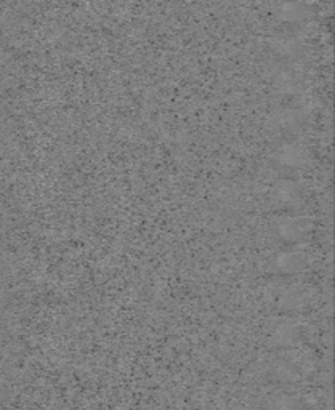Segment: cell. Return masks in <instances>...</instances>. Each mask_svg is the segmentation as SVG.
Masks as SVG:
<instances>
[{"instance_id":"6da1fadb","label":"cell","mask_w":335,"mask_h":410,"mask_svg":"<svg viewBox=\"0 0 335 410\" xmlns=\"http://www.w3.org/2000/svg\"><path fill=\"white\" fill-rule=\"evenodd\" d=\"M306 153L303 151L302 148H298L295 145H290V146H285L282 148L281 151H279V160L285 165L289 167H300L303 165L305 160H306Z\"/></svg>"},{"instance_id":"7a4b0ae2","label":"cell","mask_w":335,"mask_h":410,"mask_svg":"<svg viewBox=\"0 0 335 410\" xmlns=\"http://www.w3.org/2000/svg\"><path fill=\"white\" fill-rule=\"evenodd\" d=\"M298 114L295 111H282L278 114V125L282 127V130H290L297 125Z\"/></svg>"},{"instance_id":"3957f363","label":"cell","mask_w":335,"mask_h":410,"mask_svg":"<svg viewBox=\"0 0 335 410\" xmlns=\"http://www.w3.org/2000/svg\"><path fill=\"white\" fill-rule=\"evenodd\" d=\"M279 264H281V268L287 271H297L302 266V259L295 254H287V255H281V263Z\"/></svg>"},{"instance_id":"277c9868","label":"cell","mask_w":335,"mask_h":410,"mask_svg":"<svg viewBox=\"0 0 335 410\" xmlns=\"http://www.w3.org/2000/svg\"><path fill=\"white\" fill-rule=\"evenodd\" d=\"M298 49H300L298 42L295 39H290V37H284L281 45L278 47L279 53H282V54H297Z\"/></svg>"},{"instance_id":"5b68a950","label":"cell","mask_w":335,"mask_h":410,"mask_svg":"<svg viewBox=\"0 0 335 410\" xmlns=\"http://www.w3.org/2000/svg\"><path fill=\"white\" fill-rule=\"evenodd\" d=\"M303 229L305 228L302 226V223H300V221H297V223L290 221V223H287L285 226H284V234L290 236V237H297V236L302 234Z\"/></svg>"}]
</instances>
